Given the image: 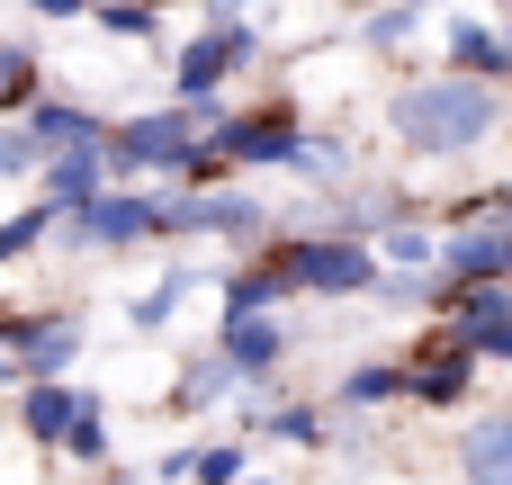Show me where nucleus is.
I'll return each mask as SVG.
<instances>
[{
  "label": "nucleus",
  "instance_id": "nucleus-1",
  "mask_svg": "<svg viewBox=\"0 0 512 485\" xmlns=\"http://www.w3.org/2000/svg\"><path fill=\"white\" fill-rule=\"evenodd\" d=\"M486 126H495V81H468V72L414 81L396 99V135L414 153H468V144H486Z\"/></svg>",
  "mask_w": 512,
  "mask_h": 485
},
{
  "label": "nucleus",
  "instance_id": "nucleus-2",
  "mask_svg": "<svg viewBox=\"0 0 512 485\" xmlns=\"http://www.w3.org/2000/svg\"><path fill=\"white\" fill-rule=\"evenodd\" d=\"M270 270H279L297 297H369V288H378V261H369L360 234H297V243L270 252Z\"/></svg>",
  "mask_w": 512,
  "mask_h": 485
},
{
  "label": "nucleus",
  "instance_id": "nucleus-3",
  "mask_svg": "<svg viewBox=\"0 0 512 485\" xmlns=\"http://www.w3.org/2000/svg\"><path fill=\"white\" fill-rule=\"evenodd\" d=\"M189 162H198L189 108H144L108 126V171H189Z\"/></svg>",
  "mask_w": 512,
  "mask_h": 485
},
{
  "label": "nucleus",
  "instance_id": "nucleus-4",
  "mask_svg": "<svg viewBox=\"0 0 512 485\" xmlns=\"http://www.w3.org/2000/svg\"><path fill=\"white\" fill-rule=\"evenodd\" d=\"M306 144H315V135H306L288 108H252V117H225V126L207 135V153H216V162H270V171H279V162L297 171V162H306Z\"/></svg>",
  "mask_w": 512,
  "mask_h": 485
},
{
  "label": "nucleus",
  "instance_id": "nucleus-5",
  "mask_svg": "<svg viewBox=\"0 0 512 485\" xmlns=\"http://www.w3.org/2000/svg\"><path fill=\"white\" fill-rule=\"evenodd\" d=\"M252 54H261V36H252L243 18H216V27H198V36L180 45V72H171V81H180V99H207V90H216L225 72H243Z\"/></svg>",
  "mask_w": 512,
  "mask_h": 485
},
{
  "label": "nucleus",
  "instance_id": "nucleus-6",
  "mask_svg": "<svg viewBox=\"0 0 512 485\" xmlns=\"http://www.w3.org/2000/svg\"><path fill=\"white\" fill-rule=\"evenodd\" d=\"M81 243H99V252H117V243H153V234H171V198H144V189H108L81 225H72Z\"/></svg>",
  "mask_w": 512,
  "mask_h": 485
},
{
  "label": "nucleus",
  "instance_id": "nucleus-7",
  "mask_svg": "<svg viewBox=\"0 0 512 485\" xmlns=\"http://www.w3.org/2000/svg\"><path fill=\"white\" fill-rule=\"evenodd\" d=\"M459 342L477 360H512V288H459Z\"/></svg>",
  "mask_w": 512,
  "mask_h": 485
},
{
  "label": "nucleus",
  "instance_id": "nucleus-8",
  "mask_svg": "<svg viewBox=\"0 0 512 485\" xmlns=\"http://www.w3.org/2000/svg\"><path fill=\"white\" fill-rule=\"evenodd\" d=\"M27 135L45 144V162H54V153H108V126H99L90 108H72V99H36V108H27Z\"/></svg>",
  "mask_w": 512,
  "mask_h": 485
},
{
  "label": "nucleus",
  "instance_id": "nucleus-9",
  "mask_svg": "<svg viewBox=\"0 0 512 485\" xmlns=\"http://www.w3.org/2000/svg\"><path fill=\"white\" fill-rule=\"evenodd\" d=\"M99 171H108V153H54V162H45V207L81 225V216L108 198V180H99Z\"/></svg>",
  "mask_w": 512,
  "mask_h": 485
},
{
  "label": "nucleus",
  "instance_id": "nucleus-10",
  "mask_svg": "<svg viewBox=\"0 0 512 485\" xmlns=\"http://www.w3.org/2000/svg\"><path fill=\"white\" fill-rule=\"evenodd\" d=\"M216 351L243 369V387H270L288 342H279V324H270V315H225V342H216Z\"/></svg>",
  "mask_w": 512,
  "mask_h": 485
},
{
  "label": "nucleus",
  "instance_id": "nucleus-11",
  "mask_svg": "<svg viewBox=\"0 0 512 485\" xmlns=\"http://www.w3.org/2000/svg\"><path fill=\"white\" fill-rule=\"evenodd\" d=\"M81 414H90V396H72L63 378H45V387H27V405H18V423H27V441H54V450H72V432H81Z\"/></svg>",
  "mask_w": 512,
  "mask_h": 485
},
{
  "label": "nucleus",
  "instance_id": "nucleus-12",
  "mask_svg": "<svg viewBox=\"0 0 512 485\" xmlns=\"http://www.w3.org/2000/svg\"><path fill=\"white\" fill-rule=\"evenodd\" d=\"M459 468H468V485H512V414H486L459 441Z\"/></svg>",
  "mask_w": 512,
  "mask_h": 485
},
{
  "label": "nucleus",
  "instance_id": "nucleus-13",
  "mask_svg": "<svg viewBox=\"0 0 512 485\" xmlns=\"http://www.w3.org/2000/svg\"><path fill=\"white\" fill-rule=\"evenodd\" d=\"M450 54H459V72H468V81H504V72H512V36L477 27V18H459V27H450Z\"/></svg>",
  "mask_w": 512,
  "mask_h": 485
},
{
  "label": "nucleus",
  "instance_id": "nucleus-14",
  "mask_svg": "<svg viewBox=\"0 0 512 485\" xmlns=\"http://www.w3.org/2000/svg\"><path fill=\"white\" fill-rule=\"evenodd\" d=\"M261 207L243 189H189V234H252Z\"/></svg>",
  "mask_w": 512,
  "mask_h": 485
},
{
  "label": "nucleus",
  "instance_id": "nucleus-15",
  "mask_svg": "<svg viewBox=\"0 0 512 485\" xmlns=\"http://www.w3.org/2000/svg\"><path fill=\"white\" fill-rule=\"evenodd\" d=\"M468 369H477V351L459 342V351H441V360L414 369V396H423V405H459V396H468Z\"/></svg>",
  "mask_w": 512,
  "mask_h": 485
},
{
  "label": "nucleus",
  "instance_id": "nucleus-16",
  "mask_svg": "<svg viewBox=\"0 0 512 485\" xmlns=\"http://www.w3.org/2000/svg\"><path fill=\"white\" fill-rule=\"evenodd\" d=\"M171 477H198V485H252L243 477V441H207V450H180Z\"/></svg>",
  "mask_w": 512,
  "mask_h": 485
},
{
  "label": "nucleus",
  "instance_id": "nucleus-17",
  "mask_svg": "<svg viewBox=\"0 0 512 485\" xmlns=\"http://www.w3.org/2000/svg\"><path fill=\"white\" fill-rule=\"evenodd\" d=\"M234 387H243V369H234V360L216 351V360H198V369L180 378V405H189V414H207V405H225Z\"/></svg>",
  "mask_w": 512,
  "mask_h": 485
},
{
  "label": "nucleus",
  "instance_id": "nucleus-18",
  "mask_svg": "<svg viewBox=\"0 0 512 485\" xmlns=\"http://www.w3.org/2000/svg\"><path fill=\"white\" fill-rule=\"evenodd\" d=\"M387 396H414V369L369 360V369H351V378H342V405H387Z\"/></svg>",
  "mask_w": 512,
  "mask_h": 485
},
{
  "label": "nucleus",
  "instance_id": "nucleus-19",
  "mask_svg": "<svg viewBox=\"0 0 512 485\" xmlns=\"http://www.w3.org/2000/svg\"><path fill=\"white\" fill-rule=\"evenodd\" d=\"M279 297H288V279H279V270L261 261V270H243V279L225 288V315H270Z\"/></svg>",
  "mask_w": 512,
  "mask_h": 485
},
{
  "label": "nucleus",
  "instance_id": "nucleus-20",
  "mask_svg": "<svg viewBox=\"0 0 512 485\" xmlns=\"http://www.w3.org/2000/svg\"><path fill=\"white\" fill-rule=\"evenodd\" d=\"M0 99H9V108H36V99H45V90H36V54H27V45H0Z\"/></svg>",
  "mask_w": 512,
  "mask_h": 485
},
{
  "label": "nucleus",
  "instance_id": "nucleus-21",
  "mask_svg": "<svg viewBox=\"0 0 512 485\" xmlns=\"http://www.w3.org/2000/svg\"><path fill=\"white\" fill-rule=\"evenodd\" d=\"M45 225H63V216H54V207H27V216H0V261L36 252V243H45Z\"/></svg>",
  "mask_w": 512,
  "mask_h": 485
},
{
  "label": "nucleus",
  "instance_id": "nucleus-22",
  "mask_svg": "<svg viewBox=\"0 0 512 485\" xmlns=\"http://www.w3.org/2000/svg\"><path fill=\"white\" fill-rule=\"evenodd\" d=\"M180 297H189V279H180V270H171V279H153V288L135 297V333H153V324H171V306H180Z\"/></svg>",
  "mask_w": 512,
  "mask_h": 485
},
{
  "label": "nucleus",
  "instance_id": "nucleus-23",
  "mask_svg": "<svg viewBox=\"0 0 512 485\" xmlns=\"http://www.w3.org/2000/svg\"><path fill=\"white\" fill-rule=\"evenodd\" d=\"M387 261H396V270H423V261H441V243H432L423 225H387Z\"/></svg>",
  "mask_w": 512,
  "mask_h": 485
},
{
  "label": "nucleus",
  "instance_id": "nucleus-24",
  "mask_svg": "<svg viewBox=\"0 0 512 485\" xmlns=\"http://www.w3.org/2000/svg\"><path fill=\"white\" fill-rule=\"evenodd\" d=\"M45 162V144L27 135V126H0V180H18V171H36Z\"/></svg>",
  "mask_w": 512,
  "mask_h": 485
},
{
  "label": "nucleus",
  "instance_id": "nucleus-25",
  "mask_svg": "<svg viewBox=\"0 0 512 485\" xmlns=\"http://www.w3.org/2000/svg\"><path fill=\"white\" fill-rule=\"evenodd\" d=\"M90 18H99L108 36H126V45H135V36H153V9H144V0H117V9H90Z\"/></svg>",
  "mask_w": 512,
  "mask_h": 485
},
{
  "label": "nucleus",
  "instance_id": "nucleus-26",
  "mask_svg": "<svg viewBox=\"0 0 512 485\" xmlns=\"http://www.w3.org/2000/svg\"><path fill=\"white\" fill-rule=\"evenodd\" d=\"M324 423L306 414V405H279V414H261V441H315Z\"/></svg>",
  "mask_w": 512,
  "mask_h": 485
},
{
  "label": "nucleus",
  "instance_id": "nucleus-27",
  "mask_svg": "<svg viewBox=\"0 0 512 485\" xmlns=\"http://www.w3.org/2000/svg\"><path fill=\"white\" fill-rule=\"evenodd\" d=\"M72 459H108V414H99V405L81 414V432H72Z\"/></svg>",
  "mask_w": 512,
  "mask_h": 485
},
{
  "label": "nucleus",
  "instance_id": "nucleus-28",
  "mask_svg": "<svg viewBox=\"0 0 512 485\" xmlns=\"http://www.w3.org/2000/svg\"><path fill=\"white\" fill-rule=\"evenodd\" d=\"M36 18H90V0H27Z\"/></svg>",
  "mask_w": 512,
  "mask_h": 485
}]
</instances>
